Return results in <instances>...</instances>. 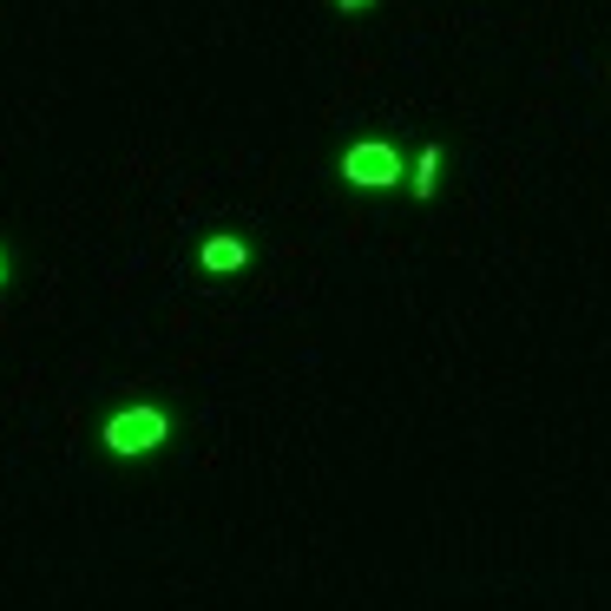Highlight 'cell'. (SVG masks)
<instances>
[{"label": "cell", "instance_id": "1", "mask_svg": "<svg viewBox=\"0 0 611 611\" xmlns=\"http://www.w3.org/2000/svg\"><path fill=\"white\" fill-rule=\"evenodd\" d=\"M99 441H106V454L138 461V454H151V447L171 441V414H165L158 402H132V407H119V414L99 427Z\"/></svg>", "mask_w": 611, "mask_h": 611}, {"label": "cell", "instance_id": "2", "mask_svg": "<svg viewBox=\"0 0 611 611\" xmlns=\"http://www.w3.org/2000/svg\"><path fill=\"white\" fill-rule=\"evenodd\" d=\"M342 178L355 191H388V185H402V151L388 138H355L342 151Z\"/></svg>", "mask_w": 611, "mask_h": 611}, {"label": "cell", "instance_id": "3", "mask_svg": "<svg viewBox=\"0 0 611 611\" xmlns=\"http://www.w3.org/2000/svg\"><path fill=\"white\" fill-rule=\"evenodd\" d=\"M198 264H204L210 276H237L244 264H250V244H244V237H224V230H217V237H204Z\"/></svg>", "mask_w": 611, "mask_h": 611}, {"label": "cell", "instance_id": "4", "mask_svg": "<svg viewBox=\"0 0 611 611\" xmlns=\"http://www.w3.org/2000/svg\"><path fill=\"white\" fill-rule=\"evenodd\" d=\"M434 185H441V145H421V158H414V178H407V191H414V198H434Z\"/></svg>", "mask_w": 611, "mask_h": 611}, {"label": "cell", "instance_id": "5", "mask_svg": "<svg viewBox=\"0 0 611 611\" xmlns=\"http://www.w3.org/2000/svg\"><path fill=\"white\" fill-rule=\"evenodd\" d=\"M342 13H362V7H375V0H336Z\"/></svg>", "mask_w": 611, "mask_h": 611}, {"label": "cell", "instance_id": "6", "mask_svg": "<svg viewBox=\"0 0 611 611\" xmlns=\"http://www.w3.org/2000/svg\"><path fill=\"white\" fill-rule=\"evenodd\" d=\"M0 283H7V250H0Z\"/></svg>", "mask_w": 611, "mask_h": 611}]
</instances>
